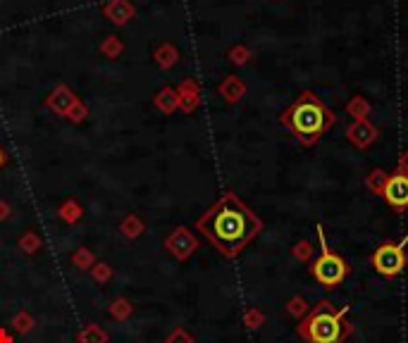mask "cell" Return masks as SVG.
I'll return each mask as SVG.
<instances>
[{"mask_svg": "<svg viewBox=\"0 0 408 343\" xmlns=\"http://www.w3.org/2000/svg\"><path fill=\"white\" fill-rule=\"evenodd\" d=\"M196 229L224 257H236L263 232V219L234 191H224L196 219Z\"/></svg>", "mask_w": 408, "mask_h": 343, "instance_id": "cell-1", "label": "cell"}, {"mask_svg": "<svg viewBox=\"0 0 408 343\" xmlns=\"http://www.w3.org/2000/svg\"><path fill=\"white\" fill-rule=\"evenodd\" d=\"M279 124L287 129L301 146H315L337 124L335 112L313 91H301L294 103L279 115Z\"/></svg>", "mask_w": 408, "mask_h": 343, "instance_id": "cell-2", "label": "cell"}, {"mask_svg": "<svg viewBox=\"0 0 408 343\" xmlns=\"http://www.w3.org/2000/svg\"><path fill=\"white\" fill-rule=\"evenodd\" d=\"M353 334V324L348 322V305H335L322 298L310 305L308 315L299 319L296 336L305 343H344Z\"/></svg>", "mask_w": 408, "mask_h": 343, "instance_id": "cell-3", "label": "cell"}, {"mask_svg": "<svg viewBox=\"0 0 408 343\" xmlns=\"http://www.w3.org/2000/svg\"><path fill=\"white\" fill-rule=\"evenodd\" d=\"M315 234H318V241H320V255L310 262L308 272L325 291H335L337 286H342L344 279H346L348 265L337 250L330 248V243H327V239H325V229H322L320 224L315 227Z\"/></svg>", "mask_w": 408, "mask_h": 343, "instance_id": "cell-4", "label": "cell"}, {"mask_svg": "<svg viewBox=\"0 0 408 343\" xmlns=\"http://www.w3.org/2000/svg\"><path fill=\"white\" fill-rule=\"evenodd\" d=\"M406 245H408V234L396 243H382L373 250L370 262H373L375 272L382 275L387 279L399 277L408 265V255H406Z\"/></svg>", "mask_w": 408, "mask_h": 343, "instance_id": "cell-5", "label": "cell"}, {"mask_svg": "<svg viewBox=\"0 0 408 343\" xmlns=\"http://www.w3.org/2000/svg\"><path fill=\"white\" fill-rule=\"evenodd\" d=\"M165 248H168V253L172 257H177L179 262H184L198 250V239L191 234V229L177 227V229H172V234L165 239Z\"/></svg>", "mask_w": 408, "mask_h": 343, "instance_id": "cell-6", "label": "cell"}, {"mask_svg": "<svg viewBox=\"0 0 408 343\" xmlns=\"http://www.w3.org/2000/svg\"><path fill=\"white\" fill-rule=\"evenodd\" d=\"M382 198L394 212H399V214L406 212L408 210V174H404V172L389 174V181H387Z\"/></svg>", "mask_w": 408, "mask_h": 343, "instance_id": "cell-7", "label": "cell"}, {"mask_svg": "<svg viewBox=\"0 0 408 343\" xmlns=\"http://www.w3.org/2000/svg\"><path fill=\"white\" fill-rule=\"evenodd\" d=\"M103 17L115 26H127L136 17V3L134 0H105L100 8Z\"/></svg>", "mask_w": 408, "mask_h": 343, "instance_id": "cell-8", "label": "cell"}, {"mask_svg": "<svg viewBox=\"0 0 408 343\" xmlns=\"http://www.w3.org/2000/svg\"><path fill=\"white\" fill-rule=\"evenodd\" d=\"M378 136H380L378 127H375L370 120L351 122V124H348V129H346V141L351 143V146H356L358 150L370 148L375 141H378Z\"/></svg>", "mask_w": 408, "mask_h": 343, "instance_id": "cell-9", "label": "cell"}, {"mask_svg": "<svg viewBox=\"0 0 408 343\" xmlns=\"http://www.w3.org/2000/svg\"><path fill=\"white\" fill-rule=\"evenodd\" d=\"M79 100V95L74 93L72 89H69L67 84H57L55 89L51 91V93L46 95V107L51 112H55V115H67L69 107H72L74 103Z\"/></svg>", "mask_w": 408, "mask_h": 343, "instance_id": "cell-10", "label": "cell"}, {"mask_svg": "<svg viewBox=\"0 0 408 343\" xmlns=\"http://www.w3.org/2000/svg\"><path fill=\"white\" fill-rule=\"evenodd\" d=\"M177 89V95H179V110L184 112V115H191V112L198 110V105H201V86L193 77H186L184 82L179 86H175Z\"/></svg>", "mask_w": 408, "mask_h": 343, "instance_id": "cell-11", "label": "cell"}, {"mask_svg": "<svg viewBox=\"0 0 408 343\" xmlns=\"http://www.w3.org/2000/svg\"><path fill=\"white\" fill-rule=\"evenodd\" d=\"M218 93H220V98H222L227 105H236V103H239V100L246 95V84H244V79L236 77V74H227V77H224L222 82H220Z\"/></svg>", "mask_w": 408, "mask_h": 343, "instance_id": "cell-12", "label": "cell"}, {"mask_svg": "<svg viewBox=\"0 0 408 343\" xmlns=\"http://www.w3.org/2000/svg\"><path fill=\"white\" fill-rule=\"evenodd\" d=\"M153 62L158 64L160 69H172L177 62H179V50H177L175 43L163 41L153 48Z\"/></svg>", "mask_w": 408, "mask_h": 343, "instance_id": "cell-13", "label": "cell"}, {"mask_svg": "<svg viewBox=\"0 0 408 343\" xmlns=\"http://www.w3.org/2000/svg\"><path fill=\"white\" fill-rule=\"evenodd\" d=\"M153 105L158 107L163 115H172V112L179 110V95H177L175 86H163V89L155 93Z\"/></svg>", "mask_w": 408, "mask_h": 343, "instance_id": "cell-14", "label": "cell"}, {"mask_svg": "<svg viewBox=\"0 0 408 343\" xmlns=\"http://www.w3.org/2000/svg\"><path fill=\"white\" fill-rule=\"evenodd\" d=\"M387 181H389V172H384L382 167H375L365 176V189L373 193V196H382L387 189Z\"/></svg>", "mask_w": 408, "mask_h": 343, "instance_id": "cell-15", "label": "cell"}, {"mask_svg": "<svg viewBox=\"0 0 408 343\" xmlns=\"http://www.w3.org/2000/svg\"><path fill=\"white\" fill-rule=\"evenodd\" d=\"M98 53L103 57H107V60H117V57L125 53V43H122L120 36H115V34H107L103 41H100V46H98Z\"/></svg>", "mask_w": 408, "mask_h": 343, "instance_id": "cell-16", "label": "cell"}, {"mask_svg": "<svg viewBox=\"0 0 408 343\" xmlns=\"http://www.w3.org/2000/svg\"><path fill=\"white\" fill-rule=\"evenodd\" d=\"M346 115L351 117L353 122L368 120V115H370V100L365 98V95H353V98L346 103Z\"/></svg>", "mask_w": 408, "mask_h": 343, "instance_id": "cell-17", "label": "cell"}, {"mask_svg": "<svg viewBox=\"0 0 408 343\" xmlns=\"http://www.w3.org/2000/svg\"><path fill=\"white\" fill-rule=\"evenodd\" d=\"M120 232L125 239H139V236L146 232V224H143V219L139 214H127L120 222Z\"/></svg>", "mask_w": 408, "mask_h": 343, "instance_id": "cell-18", "label": "cell"}, {"mask_svg": "<svg viewBox=\"0 0 408 343\" xmlns=\"http://www.w3.org/2000/svg\"><path fill=\"white\" fill-rule=\"evenodd\" d=\"M82 214H84V210H82V205H79L74 198H69V201H64L60 207H57V217L62 219L64 224H77L79 219H82Z\"/></svg>", "mask_w": 408, "mask_h": 343, "instance_id": "cell-19", "label": "cell"}, {"mask_svg": "<svg viewBox=\"0 0 408 343\" xmlns=\"http://www.w3.org/2000/svg\"><path fill=\"white\" fill-rule=\"evenodd\" d=\"M77 341L79 343H107V334L100 329L98 324H89V326H84V329L79 331Z\"/></svg>", "mask_w": 408, "mask_h": 343, "instance_id": "cell-20", "label": "cell"}, {"mask_svg": "<svg viewBox=\"0 0 408 343\" xmlns=\"http://www.w3.org/2000/svg\"><path fill=\"white\" fill-rule=\"evenodd\" d=\"M308 310H310V303L303 296H294V298L287 300V315L289 317L303 319L305 315H308Z\"/></svg>", "mask_w": 408, "mask_h": 343, "instance_id": "cell-21", "label": "cell"}, {"mask_svg": "<svg viewBox=\"0 0 408 343\" xmlns=\"http://www.w3.org/2000/svg\"><path fill=\"white\" fill-rule=\"evenodd\" d=\"M132 313H134V305L129 303V300L125 296H120V298H115L110 303V317H115V319H120V322H125L132 317Z\"/></svg>", "mask_w": 408, "mask_h": 343, "instance_id": "cell-22", "label": "cell"}, {"mask_svg": "<svg viewBox=\"0 0 408 343\" xmlns=\"http://www.w3.org/2000/svg\"><path fill=\"white\" fill-rule=\"evenodd\" d=\"M292 255H294V260H299V262H305V265H310V262L315 260V245L310 243V241H299L296 245L292 248Z\"/></svg>", "mask_w": 408, "mask_h": 343, "instance_id": "cell-23", "label": "cell"}, {"mask_svg": "<svg viewBox=\"0 0 408 343\" xmlns=\"http://www.w3.org/2000/svg\"><path fill=\"white\" fill-rule=\"evenodd\" d=\"M19 248L24 250V253L34 255L41 250V236L36 232H26L24 236H19Z\"/></svg>", "mask_w": 408, "mask_h": 343, "instance_id": "cell-24", "label": "cell"}, {"mask_svg": "<svg viewBox=\"0 0 408 343\" xmlns=\"http://www.w3.org/2000/svg\"><path fill=\"white\" fill-rule=\"evenodd\" d=\"M227 57H229V62L232 64H249V60L254 57V53L249 50V48L244 46V43H239V46H232L229 48V53H227Z\"/></svg>", "mask_w": 408, "mask_h": 343, "instance_id": "cell-25", "label": "cell"}, {"mask_svg": "<svg viewBox=\"0 0 408 343\" xmlns=\"http://www.w3.org/2000/svg\"><path fill=\"white\" fill-rule=\"evenodd\" d=\"M72 262L77 270H91L96 265V257L89 248H77V253L72 255Z\"/></svg>", "mask_w": 408, "mask_h": 343, "instance_id": "cell-26", "label": "cell"}, {"mask_svg": "<svg viewBox=\"0 0 408 343\" xmlns=\"http://www.w3.org/2000/svg\"><path fill=\"white\" fill-rule=\"evenodd\" d=\"M244 324H246V329H251V331L260 329V326L265 324V315H263L258 308H249L244 313Z\"/></svg>", "mask_w": 408, "mask_h": 343, "instance_id": "cell-27", "label": "cell"}, {"mask_svg": "<svg viewBox=\"0 0 408 343\" xmlns=\"http://www.w3.org/2000/svg\"><path fill=\"white\" fill-rule=\"evenodd\" d=\"M64 117H67L72 124H82V122H86V117H89V107H86L84 100H77V103L69 107V112Z\"/></svg>", "mask_w": 408, "mask_h": 343, "instance_id": "cell-28", "label": "cell"}, {"mask_svg": "<svg viewBox=\"0 0 408 343\" xmlns=\"http://www.w3.org/2000/svg\"><path fill=\"white\" fill-rule=\"evenodd\" d=\"M91 277H94V281H98V284H107L112 277V267L107 265V262L96 260V265L91 267Z\"/></svg>", "mask_w": 408, "mask_h": 343, "instance_id": "cell-29", "label": "cell"}, {"mask_svg": "<svg viewBox=\"0 0 408 343\" xmlns=\"http://www.w3.org/2000/svg\"><path fill=\"white\" fill-rule=\"evenodd\" d=\"M12 326H15V331H19V334H29V331L34 329V317H31L29 313H17L12 317Z\"/></svg>", "mask_w": 408, "mask_h": 343, "instance_id": "cell-30", "label": "cell"}, {"mask_svg": "<svg viewBox=\"0 0 408 343\" xmlns=\"http://www.w3.org/2000/svg\"><path fill=\"white\" fill-rule=\"evenodd\" d=\"M165 343H196V341H193V336L186 329H175L168 339H165Z\"/></svg>", "mask_w": 408, "mask_h": 343, "instance_id": "cell-31", "label": "cell"}, {"mask_svg": "<svg viewBox=\"0 0 408 343\" xmlns=\"http://www.w3.org/2000/svg\"><path fill=\"white\" fill-rule=\"evenodd\" d=\"M396 172H404V174H408V148L399 155V165H396Z\"/></svg>", "mask_w": 408, "mask_h": 343, "instance_id": "cell-32", "label": "cell"}, {"mask_svg": "<svg viewBox=\"0 0 408 343\" xmlns=\"http://www.w3.org/2000/svg\"><path fill=\"white\" fill-rule=\"evenodd\" d=\"M10 214H12V205H10V203H5V201H0V222H5Z\"/></svg>", "mask_w": 408, "mask_h": 343, "instance_id": "cell-33", "label": "cell"}, {"mask_svg": "<svg viewBox=\"0 0 408 343\" xmlns=\"http://www.w3.org/2000/svg\"><path fill=\"white\" fill-rule=\"evenodd\" d=\"M0 343H15L12 336L8 334V329H0Z\"/></svg>", "mask_w": 408, "mask_h": 343, "instance_id": "cell-34", "label": "cell"}, {"mask_svg": "<svg viewBox=\"0 0 408 343\" xmlns=\"http://www.w3.org/2000/svg\"><path fill=\"white\" fill-rule=\"evenodd\" d=\"M5 163H8V155H5V150L0 148V169L5 167Z\"/></svg>", "mask_w": 408, "mask_h": 343, "instance_id": "cell-35", "label": "cell"}]
</instances>
